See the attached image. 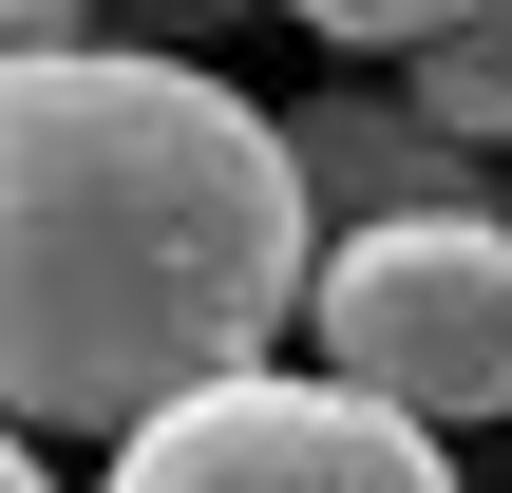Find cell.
<instances>
[{
  "label": "cell",
  "instance_id": "cell-1",
  "mask_svg": "<svg viewBox=\"0 0 512 493\" xmlns=\"http://www.w3.org/2000/svg\"><path fill=\"white\" fill-rule=\"evenodd\" d=\"M323 304V190L266 95L152 38L0 57V399L19 437H152L209 380H266Z\"/></svg>",
  "mask_w": 512,
  "mask_h": 493
},
{
  "label": "cell",
  "instance_id": "cell-2",
  "mask_svg": "<svg viewBox=\"0 0 512 493\" xmlns=\"http://www.w3.org/2000/svg\"><path fill=\"white\" fill-rule=\"evenodd\" d=\"M323 380L475 437L512 418V209H418V228H342L323 247Z\"/></svg>",
  "mask_w": 512,
  "mask_h": 493
},
{
  "label": "cell",
  "instance_id": "cell-3",
  "mask_svg": "<svg viewBox=\"0 0 512 493\" xmlns=\"http://www.w3.org/2000/svg\"><path fill=\"white\" fill-rule=\"evenodd\" d=\"M95 493H456V456H437V418H399L323 361H266V380H209L152 437H114Z\"/></svg>",
  "mask_w": 512,
  "mask_h": 493
},
{
  "label": "cell",
  "instance_id": "cell-4",
  "mask_svg": "<svg viewBox=\"0 0 512 493\" xmlns=\"http://www.w3.org/2000/svg\"><path fill=\"white\" fill-rule=\"evenodd\" d=\"M285 133H304V190H323L342 228H418V209H512V190H456V133H437V114L323 95V114H285Z\"/></svg>",
  "mask_w": 512,
  "mask_h": 493
},
{
  "label": "cell",
  "instance_id": "cell-5",
  "mask_svg": "<svg viewBox=\"0 0 512 493\" xmlns=\"http://www.w3.org/2000/svg\"><path fill=\"white\" fill-rule=\"evenodd\" d=\"M437 133H512V0H437V38L399 57Z\"/></svg>",
  "mask_w": 512,
  "mask_h": 493
},
{
  "label": "cell",
  "instance_id": "cell-6",
  "mask_svg": "<svg viewBox=\"0 0 512 493\" xmlns=\"http://www.w3.org/2000/svg\"><path fill=\"white\" fill-rule=\"evenodd\" d=\"M171 19H209V0H19V38H152V57H171Z\"/></svg>",
  "mask_w": 512,
  "mask_h": 493
},
{
  "label": "cell",
  "instance_id": "cell-7",
  "mask_svg": "<svg viewBox=\"0 0 512 493\" xmlns=\"http://www.w3.org/2000/svg\"><path fill=\"white\" fill-rule=\"evenodd\" d=\"M304 38H342V57H418L437 38V0H285Z\"/></svg>",
  "mask_w": 512,
  "mask_h": 493
},
{
  "label": "cell",
  "instance_id": "cell-8",
  "mask_svg": "<svg viewBox=\"0 0 512 493\" xmlns=\"http://www.w3.org/2000/svg\"><path fill=\"white\" fill-rule=\"evenodd\" d=\"M0 493H57V456H19V475H0Z\"/></svg>",
  "mask_w": 512,
  "mask_h": 493
}]
</instances>
